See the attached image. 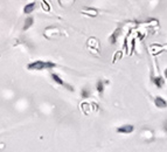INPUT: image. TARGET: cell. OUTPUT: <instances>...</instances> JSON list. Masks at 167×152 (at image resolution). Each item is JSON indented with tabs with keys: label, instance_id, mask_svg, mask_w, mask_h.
Here are the masks:
<instances>
[{
	"label": "cell",
	"instance_id": "obj_13",
	"mask_svg": "<svg viewBox=\"0 0 167 152\" xmlns=\"http://www.w3.org/2000/svg\"><path fill=\"white\" fill-rule=\"evenodd\" d=\"M41 4H42V8H43L45 11H47V12H49V10H50V6L48 5L47 1H42Z\"/></svg>",
	"mask_w": 167,
	"mask_h": 152
},
{
	"label": "cell",
	"instance_id": "obj_4",
	"mask_svg": "<svg viewBox=\"0 0 167 152\" xmlns=\"http://www.w3.org/2000/svg\"><path fill=\"white\" fill-rule=\"evenodd\" d=\"M154 104L159 109H164V108H167V101L164 100L161 96H157V97H154Z\"/></svg>",
	"mask_w": 167,
	"mask_h": 152
},
{
	"label": "cell",
	"instance_id": "obj_12",
	"mask_svg": "<svg viewBox=\"0 0 167 152\" xmlns=\"http://www.w3.org/2000/svg\"><path fill=\"white\" fill-rule=\"evenodd\" d=\"M90 95H91V93H90V90H89L88 88H83L82 91H81V96H82V98H89V97H90Z\"/></svg>",
	"mask_w": 167,
	"mask_h": 152
},
{
	"label": "cell",
	"instance_id": "obj_16",
	"mask_svg": "<svg viewBox=\"0 0 167 152\" xmlns=\"http://www.w3.org/2000/svg\"><path fill=\"white\" fill-rule=\"evenodd\" d=\"M166 129H167V123H166Z\"/></svg>",
	"mask_w": 167,
	"mask_h": 152
},
{
	"label": "cell",
	"instance_id": "obj_1",
	"mask_svg": "<svg viewBox=\"0 0 167 152\" xmlns=\"http://www.w3.org/2000/svg\"><path fill=\"white\" fill-rule=\"evenodd\" d=\"M55 67H56V64L52 61H42V60H36V61H33L27 64L28 70H36V72L48 70V69H53Z\"/></svg>",
	"mask_w": 167,
	"mask_h": 152
},
{
	"label": "cell",
	"instance_id": "obj_15",
	"mask_svg": "<svg viewBox=\"0 0 167 152\" xmlns=\"http://www.w3.org/2000/svg\"><path fill=\"white\" fill-rule=\"evenodd\" d=\"M164 75H165V77H166V80H167V68L165 69V72H164Z\"/></svg>",
	"mask_w": 167,
	"mask_h": 152
},
{
	"label": "cell",
	"instance_id": "obj_7",
	"mask_svg": "<svg viewBox=\"0 0 167 152\" xmlns=\"http://www.w3.org/2000/svg\"><path fill=\"white\" fill-rule=\"evenodd\" d=\"M35 7H36V2H35V1L29 2V4H27V5L24 7V13H25V14H31L32 12L35 10Z\"/></svg>",
	"mask_w": 167,
	"mask_h": 152
},
{
	"label": "cell",
	"instance_id": "obj_10",
	"mask_svg": "<svg viewBox=\"0 0 167 152\" xmlns=\"http://www.w3.org/2000/svg\"><path fill=\"white\" fill-rule=\"evenodd\" d=\"M105 83H108V82H104L103 80H99L98 82L96 83V90H97V91H98L101 95L104 93V85H105Z\"/></svg>",
	"mask_w": 167,
	"mask_h": 152
},
{
	"label": "cell",
	"instance_id": "obj_5",
	"mask_svg": "<svg viewBox=\"0 0 167 152\" xmlns=\"http://www.w3.org/2000/svg\"><path fill=\"white\" fill-rule=\"evenodd\" d=\"M88 46H89V48H91V50L98 52L99 45H98V41H97V39H95V37H91V39H89V40H88Z\"/></svg>",
	"mask_w": 167,
	"mask_h": 152
},
{
	"label": "cell",
	"instance_id": "obj_2",
	"mask_svg": "<svg viewBox=\"0 0 167 152\" xmlns=\"http://www.w3.org/2000/svg\"><path fill=\"white\" fill-rule=\"evenodd\" d=\"M50 79L55 82V83H58V85H61V87H64L66 89H68L69 91H74V87H71L70 84H68V83H66L64 81H63L60 76H58V74H55V73H52L50 74Z\"/></svg>",
	"mask_w": 167,
	"mask_h": 152
},
{
	"label": "cell",
	"instance_id": "obj_8",
	"mask_svg": "<svg viewBox=\"0 0 167 152\" xmlns=\"http://www.w3.org/2000/svg\"><path fill=\"white\" fill-rule=\"evenodd\" d=\"M152 81H153V83L157 85V88H162L164 84H165V80L161 76H156V77L152 79Z\"/></svg>",
	"mask_w": 167,
	"mask_h": 152
},
{
	"label": "cell",
	"instance_id": "obj_11",
	"mask_svg": "<svg viewBox=\"0 0 167 152\" xmlns=\"http://www.w3.org/2000/svg\"><path fill=\"white\" fill-rule=\"evenodd\" d=\"M83 14H85V15H89V16H97V14H98V11L94 10V8H87V10L83 11Z\"/></svg>",
	"mask_w": 167,
	"mask_h": 152
},
{
	"label": "cell",
	"instance_id": "obj_6",
	"mask_svg": "<svg viewBox=\"0 0 167 152\" xmlns=\"http://www.w3.org/2000/svg\"><path fill=\"white\" fill-rule=\"evenodd\" d=\"M120 28H117L111 35L109 37V41H110V43L111 45H116V42H117V39H118V37L120 35Z\"/></svg>",
	"mask_w": 167,
	"mask_h": 152
},
{
	"label": "cell",
	"instance_id": "obj_14",
	"mask_svg": "<svg viewBox=\"0 0 167 152\" xmlns=\"http://www.w3.org/2000/svg\"><path fill=\"white\" fill-rule=\"evenodd\" d=\"M118 58H122V53H117V54H116V56L115 58H113V62H116V61H117V59Z\"/></svg>",
	"mask_w": 167,
	"mask_h": 152
},
{
	"label": "cell",
	"instance_id": "obj_9",
	"mask_svg": "<svg viewBox=\"0 0 167 152\" xmlns=\"http://www.w3.org/2000/svg\"><path fill=\"white\" fill-rule=\"evenodd\" d=\"M33 24H34V18H33V16H28V18H26L25 25L22 27V31H27L28 28H31V27L33 26Z\"/></svg>",
	"mask_w": 167,
	"mask_h": 152
},
{
	"label": "cell",
	"instance_id": "obj_3",
	"mask_svg": "<svg viewBox=\"0 0 167 152\" xmlns=\"http://www.w3.org/2000/svg\"><path fill=\"white\" fill-rule=\"evenodd\" d=\"M133 130H135V126L132 125V124H124V125L117 128L116 131L118 132V133H125V135H129L131 132H133Z\"/></svg>",
	"mask_w": 167,
	"mask_h": 152
}]
</instances>
